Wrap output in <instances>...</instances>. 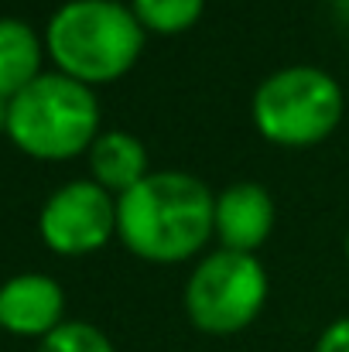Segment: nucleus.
<instances>
[{
	"instance_id": "1",
	"label": "nucleus",
	"mask_w": 349,
	"mask_h": 352,
	"mask_svg": "<svg viewBox=\"0 0 349 352\" xmlns=\"http://www.w3.org/2000/svg\"><path fill=\"white\" fill-rule=\"evenodd\" d=\"M116 239L154 267L199 260L216 239V192L182 168L151 171L116 199Z\"/></svg>"
},
{
	"instance_id": "2",
	"label": "nucleus",
	"mask_w": 349,
	"mask_h": 352,
	"mask_svg": "<svg viewBox=\"0 0 349 352\" xmlns=\"http://www.w3.org/2000/svg\"><path fill=\"white\" fill-rule=\"evenodd\" d=\"M41 34L52 69L89 89L123 79L147 45V31L123 0H65Z\"/></svg>"
},
{
	"instance_id": "3",
	"label": "nucleus",
	"mask_w": 349,
	"mask_h": 352,
	"mask_svg": "<svg viewBox=\"0 0 349 352\" xmlns=\"http://www.w3.org/2000/svg\"><path fill=\"white\" fill-rule=\"evenodd\" d=\"M3 133L21 154L34 161H72L89 154L93 140L103 133L100 96L96 89L45 69L10 100Z\"/></svg>"
},
{
	"instance_id": "4",
	"label": "nucleus",
	"mask_w": 349,
	"mask_h": 352,
	"mask_svg": "<svg viewBox=\"0 0 349 352\" xmlns=\"http://www.w3.org/2000/svg\"><path fill=\"white\" fill-rule=\"evenodd\" d=\"M346 113V93L322 65L295 62L264 76L250 96L257 133L281 151H308L326 144Z\"/></svg>"
},
{
	"instance_id": "5",
	"label": "nucleus",
	"mask_w": 349,
	"mask_h": 352,
	"mask_svg": "<svg viewBox=\"0 0 349 352\" xmlns=\"http://www.w3.org/2000/svg\"><path fill=\"white\" fill-rule=\"evenodd\" d=\"M271 298V277L257 253L209 250L192 263L182 287V308L195 332L230 339L250 329Z\"/></svg>"
},
{
	"instance_id": "6",
	"label": "nucleus",
	"mask_w": 349,
	"mask_h": 352,
	"mask_svg": "<svg viewBox=\"0 0 349 352\" xmlns=\"http://www.w3.org/2000/svg\"><path fill=\"white\" fill-rule=\"evenodd\" d=\"M38 236L59 256H89L116 239V195L93 178H72L38 209Z\"/></svg>"
},
{
	"instance_id": "7",
	"label": "nucleus",
	"mask_w": 349,
	"mask_h": 352,
	"mask_svg": "<svg viewBox=\"0 0 349 352\" xmlns=\"http://www.w3.org/2000/svg\"><path fill=\"white\" fill-rule=\"evenodd\" d=\"M62 322H65V291L55 277L24 270L0 284V332L41 342Z\"/></svg>"
},
{
	"instance_id": "8",
	"label": "nucleus",
	"mask_w": 349,
	"mask_h": 352,
	"mask_svg": "<svg viewBox=\"0 0 349 352\" xmlns=\"http://www.w3.org/2000/svg\"><path fill=\"white\" fill-rule=\"evenodd\" d=\"M277 223L271 188L260 182H233L216 192V243L233 253H257Z\"/></svg>"
},
{
	"instance_id": "9",
	"label": "nucleus",
	"mask_w": 349,
	"mask_h": 352,
	"mask_svg": "<svg viewBox=\"0 0 349 352\" xmlns=\"http://www.w3.org/2000/svg\"><path fill=\"white\" fill-rule=\"evenodd\" d=\"M86 164H89V178L116 199L154 171L144 140L130 130H103L93 140Z\"/></svg>"
},
{
	"instance_id": "10",
	"label": "nucleus",
	"mask_w": 349,
	"mask_h": 352,
	"mask_svg": "<svg viewBox=\"0 0 349 352\" xmlns=\"http://www.w3.org/2000/svg\"><path fill=\"white\" fill-rule=\"evenodd\" d=\"M45 34L21 17H0V96L14 100L45 72Z\"/></svg>"
},
{
	"instance_id": "11",
	"label": "nucleus",
	"mask_w": 349,
	"mask_h": 352,
	"mask_svg": "<svg viewBox=\"0 0 349 352\" xmlns=\"http://www.w3.org/2000/svg\"><path fill=\"white\" fill-rule=\"evenodd\" d=\"M134 17L140 21V28L147 34H161V38H175L185 34L189 28L199 24L206 0H127Z\"/></svg>"
},
{
	"instance_id": "12",
	"label": "nucleus",
	"mask_w": 349,
	"mask_h": 352,
	"mask_svg": "<svg viewBox=\"0 0 349 352\" xmlns=\"http://www.w3.org/2000/svg\"><path fill=\"white\" fill-rule=\"evenodd\" d=\"M38 352H116V346L110 342V336L83 318H65L55 332H48Z\"/></svg>"
},
{
	"instance_id": "13",
	"label": "nucleus",
	"mask_w": 349,
	"mask_h": 352,
	"mask_svg": "<svg viewBox=\"0 0 349 352\" xmlns=\"http://www.w3.org/2000/svg\"><path fill=\"white\" fill-rule=\"evenodd\" d=\"M312 352H349V315L329 322V325L319 332Z\"/></svg>"
},
{
	"instance_id": "14",
	"label": "nucleus",
	"mask_w": 349,
	"mask_h": 352,
	"mask_svg": "<svg viewBox=\"0 0 349 352\" xmlns=\"http://www.w3.org/2000/svg\"><path fill=\"white\" fill-rule=\"evenodd\" d=\"M7 107H10V100H3V96H0V130L7 126Z\"/></svg>"
},
{
	"instance_id": "15",
	"label": "nucleus",
	"mask_w": 349,
	"mask_h": 352,
	"mask_svg": "<svg viewBox=\"0 0 349 352\" xmlns=\"http://www.w3.org/2000/svg\"><path fill=\"white\" fill-rule=\"evenodd\" d=\"M343 253H346V260H349V233H346V239H343Z\"/></svg>"
},
{
	"instance_id": "16",
	"label": "nucleus",
	"mask_w": 349,
	"mask_h": 352,
	"mask_svg": "<svg viewBox=\"0 0 349 352\" xmlns=\"http://www.w3.org/2000/svg\"><path fill=\"white\" fill-rule=\"evenodd\" d=\"M346 3H349V0H346Z\"/></svg>"
}]
</instances>
